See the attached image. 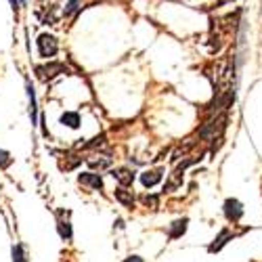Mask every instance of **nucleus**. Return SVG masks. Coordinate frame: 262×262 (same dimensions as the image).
Masks as SVG:
<instances>
[{"mask_svg":"<svg viewBox=\"0 0 262 262\" xmlns=\"http://www.w3.org/2000/svg\"><path fill=\"white\" fill-rule=\"evenodd\" d=\"M195 162H198V158L185 160V162H181L177 168H174V170L170 172L166 185H164V193H174L177 189H181V187H183V174H185V170H187L191 164H195Z\"/></svg>","mask_w":262,"mask_h":262,"instance_id":"nucleus-1","label":"nucleus"},{"mask_svg":"<svg viewBox=\"0 0 262 262\" xmlns=\"http://www.w3.org/2000/svg\"><path fill=\"white\" fill-rule=\"evenodd\" d=\"M36 74H38V78H40L42 82H49V80L57 78L59 74H70V70H68V65L61 63V61H49V63H45V65H38Z\"/></svg>","mask_w":262,"mask_h":262,"instance_id":"nucleus-2","label":"nucleus"},{"mask_svg":"<svg viewBox=\"0 0 262 262\" xmlns=\"http://www.w3.org/2000/svg\"><path fill=\"white\" fill-rule=\"evenodd\" d=\"M36 45H38L40 57H45V59H53L59 53V42H57V38L53 34H40L38 40H36Z\"/></svg>","mask_w":262,"mask_h":262,"instance_id":"nucleus-3","label":"nucleus"},{"mask_svg":"<svg viewBox=\"0 0 262 262\" xmlns=\"http://www.w3.org/2000/svg\"><path fill=\"white\" fill-rule=\"evenodd\" d=\"M223 212H225V218L231 225H237L244 218V204L239 200H235V198H229L223 206Z\"/></svg>","mask_w":262,"mask_h":262,"instance_id":"nucleus-4","label":"nucleus"},{"mask_svg":"<svg viewBox=\"0 0 262 262\" xmlns=\"http://www.w3.org/2000/svg\"><path fill=\"white\" fill-rule=\"evenodd\" d=\"M70 216H72L70 210H57V212H55L57 231H59V237L63 239V242H70V239H72V223H70Z\"/></svg>","mask_w":262,"mask_h":262,"instance_id":"nucleus-5","label":"nucleus"},{"mask_svg":"<svg viewBox=\"0 0 262 262\" xmlns=\"http://www.w3.org/2000/svg\"><path fill=\"white\" fill-rule=\"evenodd\" d=\"M233 237H235V233H233V229H223L221 233H218L216 237H214V242L208 246V252L210 254H216V252H221L229 242H233Z\"/></svg>","mask_w":262,"mask_h":262,"instance_id":"nucleus-6","label":"nucleus"},{"mask_svg":"<svg viewBox=\"0 0 262 262\" xmlns=\"http://www.w3.org/2000/svg\"><path fill=\"white\" fill-rule=\"evenodd\" d=\"M162 177H164V168H154V170H145L143 174H141V183H143V187H147V189H151V187H156L160 181H162Z\"/></svg>","mask_w":262,"mask_h":262,"instance_id":"nucleus-7","label":"nucleus"},{"mask_svg":"<svg viewBox=\"0 0 262 262\" xmlns=\"http://www.w3.org/2000/svg\"><path fill=\"white\" fill-rule=\"evenodd\" d=\"M78 183L84 185V187L97 189V191L103 189V179H101V174H95V172H82L80 177H78Z\"/></svg>","mask_w":262,"mask_h":262,"instance_id":"nucleus-8","label":"nucleus"},{"mask_svg":"<svg viewBox=\"0 0 262 262\" xmlns=\"http://www.w3.org/2000/svg\"><path fill=\"white\" fill-rule=\"evenodd\" d=\"M112 177L120 183V187H130L135 183V172L130 168H118V170L112 172Z\"/></svg>","mask_w":262,"mask_h":262,"instance_id":"nucleus-9","label":"nucleus"},{"mask_svg":"<svg viewBox=\"0 0 262 262\" xmlns=\"http://www.w3.org/2000/svg\"><path fill=\"white\" fill-rule=\"evenodd\" d=\"M187 227H189V218H179V221H174L168 229V237L170 239H179L187 233Z\"/></svg>","mask_w":262,"mask_h":262,"instance_id":"nucleus-10","label":"nucleus"},{"mask_svg":"<svg viewBox=\"0 0 262 262\" xmlns=\"http://www.w3.org/2000/svg\"><path fill=\"white\" fill-rule=\"evenodd\" d=\"M114 195H116V200H118L124 208H130V210L135 208V195H133V191H126V187H118V189L114 191Z\"/></svg>","mask_w":262,"mask_h":262,"instance_id":"nucleus-11","label":"nucleus"},{"mask_svg":"<svg viewBox=\"0 0 262 262\" xmlns=\"http://www.w3.org/2000/svg\"><path fill=\"white\" fill-rule=\"evenodd\" d=\"M26 91H28V101H30V120H32V126H36L38 124V107H36V93L30 82L26 84Z\"/></svg>","mask_w":262,"mask_h":262,"instance_id":"nucleus-12","label":"nucleus"},{"mask_svg":"<svg viewBox=\"0 0 262 262\" xmlns=\"http://www.w3.org/2000/svg\"><path fill=\"white\" fill-rule=\"evenodd\" d=\"M86 164H89L93 170H105V168L112 166V158L109 156H95V158L86 160Z\"/></svg>","mask_w":262,"mask_h":262,"instance_id":"nucleus-13","label":"nucleus"},{"mask_svg":"<svg viewBox=\"0 0 262 262\" xmlns=\"http://www.w3.org/2000/svg\"><path fill=\"white\" fill-rule=\"evenodd\" d=\"M63 158H65V160L61 162V170H65V172L76 170V168L82 164V158H80V156H76V154H65Z\"/></svg>","mask_w":262,"mask_h":262,"instance_id":"nucleus-14","label":"nucleus"},{"mask_svg":"<svg viewBox=\"0 0 262 262\" xmlns=\"http://www.w3.org/2000/svg\"><path fill=\"white\" fill-rule=\"evenodd\" d=\"M61 124L70 128H80V114L78 112H65L61 116Z\"/></svg>","mask_w":262,"mask_h":262,"instance_id":"nucleus-15","label":"nucleus"},{"mask_svg":"<svg viewBox=\"0 0 262 262\" xmlns=\"http://www.w3.org/2000/svg\"><path fill=\"white\" fill-rule=\"evenodd\" d=\"M103 147H105V135H99V137L91 139L89 143L80 145V149H84V151H95V149H103Z\"/></svg>","mask_w":262,"mask_h":262,"instance_id":"nucleus-16","label":"nucleus"},{"mask_svg":"<svg viewBox=\"0 0 262 262\" xmlns=\"http://www.w3.org/2000/svg\"><path fill=\"white\" fill-rule=\"evenodd\" d=\"M13 262H28V254H26V248L17 244L13 246Z\"/></svg>","mask_w":262,"mask_h":262,"instance_id":"nucleus-17","label":"nucleus"},{"mask_svg":"<svg viewBox=\"0 0 262 262\" xmlns=\"http://www.w3.org/2000/svg\"><path fill=\"white\" fill-rule=\"evenodd\" d=\"M143 204L151 210H158L160 206V200H158V195H143Z\"/></svg>","mask_w":262,"mask_h":262,"instance_id":"nucleus-18","label":"nucleus"},{"mask_svg":"<svg viewBox=\"0 0 262 262\" xmlns=\"http://www.w3.org/2000/svg\"><path fill=\"white\" fill-rule=\"evenodd\" d=\"M11 164H13V158H11V154H9V151H5V149H0V168H3V170H7Z\"/></svg>","mask_w":262,"mask_h":262,"instance_id":"nucleus-19","label":"nucleus"},{"mask_svg":"<svg viewBox=\"0 0 262 262\" xmlns=\"http://www.w3.org/2000/svg\"><path fill=\"white\" fill-rule=\"evenodd\" d=\"M122 262H145L141 256H128V258H124Z\"/></svg>","mask_w":262,"mask_h":262,"instance_id":"nucleus-20","label":"nucleus"},{"mask_svg":"<svg viewBox=\"0 0 262 262\" xmlns=\"http://www.w3.org/2000/svg\"><path fill=\"white\" fill-rule=\"evenodd\" d=\"M9 3H11V7H13V11L17 13V11H19V5H17V0H9Z\"/></svg>","mask_w":262,"mask_h":262,"instance_id":"nucleus-21","label":"nucleus"}]
</instances>
